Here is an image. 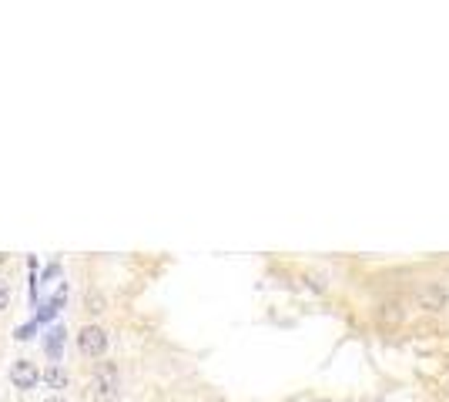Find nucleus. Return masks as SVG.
I'll return each mask as SVG.
<instances>
[{"label": "nucleus", "instance_id": "9", "mask_svg": "<svg viewBox=\"0 0 449 402\" xmlns=\"http://www.w3.org/2000/svg\"><path fill=\"white\" fill-rule=\"evenodd\" d=\"M47 402H64V399H61V396H50V399H47Z\"/></svg>", "mask_w": 449, "mask_h": 402}, {"label": "nucleus", "instance_id": "2", "mask_svg": "<svg viewBox=\"0 0 449 402\" xmlns=\"http://www.w3.org/2000/svg\"><path fill=\"white\" fill-rule=\"evenodd\" d=\"M108 332L101 328V325H84L78 332V349H81V356H88V359H101L104 352H108Z\"/></svg>", "mask_w": 449, "mask_h": 402}, {"label": "nucleus", "instance_id": "5", "mask_svg": "<svg viewBox=\"0 0 449 402\" xmlns=\"http://www.w3.org/2000/svg\"><path fill=\"white\" fill-rule=\"evenodd\" d=\"M44 382L50 389H64V386H67V372H64L61 366H50V369L44 372Z\"/></svg>", "mask_w": 449, "mask_h": 402}, {"label": "nucleus", "instance_id": "8", "mask_svg": "<svg viewBox=\"0 0 449 402\" xmlns=\"http://www.w3.org/2000/svg\"><path fill=\"white\" fill-rule=\"evenodd\" d=\"M7 305H11V285H7V282L0 279V312L7 309Z\"/></svg>", "mask_w": 449, "mask_h": 402}, {"label": "nucleus", "instance_id": "7", "mask_svg": "<svg viewBox=\"0 0 449 402\" xmlns=\"http://www.w3.org/2000/svg\"><path fill=\"white\" fill-rule=\"evenodd\" d=\"M403 319V312H399V305H382V322H399Z\"/></svg>", "mask_w": 449, "mask_h": 402}, {"label": "nucleus", "instance_id": "6", "mask_svg": "<svg viewBox=\"0 0 449 402\" xmlns=\"http://www.w3.org/2000/svg\"><path fill=\"white\" fill-rule=\"evenodd\" d=\"M61 339H64V328H54V332H50V339H47V352H50L54 359L61 356Z\"/></svg>", "mask_w": 449, "mask_h": 402}, {"label": "nucleus", "instance_id": "4", "mask_svg": "<svg viewBox=\"0 0 449 402\" xmlns=\"http://www.w3.org/2000/svg\"><path fill=\"white\" fill-rule=\"evenodd\" d=\"M446 302H449V292L443 285H436V282H429L426 289H419V305L422 309L439 312V309H446Z\"/></svg>", "mask_w": 449, "mask_h": 402}, {"label": "nucleus", "instance_id": "3", "mask_svg": "<svg viewBox=\"0 0 449 402\" xmlns=\"http://www.w3.org/2000/svg\"><path fill=\"white\" fill-rule=\"evenodd\" d=\"M41 379H44V375L37 372V362H31V359H17L14 366H11V382H14L17 389H34Z\"/></svg>", "mask_w": 449, "mask_h": 402}, {"label": "nucleus", "instance_id": "1", "mask_svg": "<svg viewBox=\"0 0 449 402\" xmlns=\"http://www.w3.org/2000/svg\"><path fill=\"white\" fill-rule=\"evenodd\" d=\"M91 389L97 402H114L118 399V366L114 362H97L91 375Z\"/></svg>", "mask_w": 449, "mask_h": 402}]
</instances>
